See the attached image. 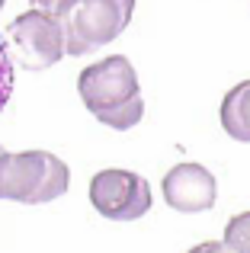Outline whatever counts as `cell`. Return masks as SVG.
<instances>
[{"instance_id":"cell-1","label":"cell","mask_w":250,"mask_h":253,"mask_svg":"<svg viewBox=\"0 0 250 253\" xmlns=\"http://www.w3.org/2000/svg\"><path fill=\"white\" fill-rule=\"evenodd\" d=\"M77 93H81L83 106L109 128H135L144 116V99L138 74L131 68L128 58L109 55L103 61L90 64L77 77Z\"/></svg>"},{"instance_id":"cell-2","label":"cell","mask_w":250,"mask_h":253,"mask_svg":"<svg viewBox=\"0 0 250 253\" xmlns=\"http://www.w3.org/2000/svg\"><path fill=\"white\" fill-rule=\"evenodd\" d=\"M71 186V170L61 157L48 151H23L6 154L0 151V199L23 205L55 202Z\"/></svg>"},{"instance_id":"cell-3","label":"cell","mask_w":250,"mask_h":253,"mask_svg":"<svg viewBox=\"0 0 250 253\" xmlns=\"http://www.w3.org/2000/svg\"><path fill=\"white\" fill-rule=\"evenodd\" d=\"M135 0H68L55 13L61 19L68 55H90L119 39L131 23Z\"/></svg>"},{"instance_id":"cell-4","label":"cell","mask_w":250,"mask_h":253,"mask_svg":"<svg viewBox=\"0 0 250 253\" xmlns=\"http://www.w3.org/2000/svg\"><path fill=\"white\" fill-rule=\"evenodd\" d=\"M6 45L13 61L26 71H45L68 55L61 19L51 10H39V6L19 13L6 26Z\"/></svg>"},{"instance_id":"cell-5","label":"cell","mask_w":250,"mask_h":253,"mask_svg":"<svg viewBox=\"0 0 250 253\" xmlns=\"http://www.w3.org/2000/svg\"><path fill=\"white\" fill-rule=\"evenodd\" d=\"M90 202L109 221H135L151 209V186L131 170H100L90 179Z\"/></svg>"},{"instance_id":"cell-6","label":"cell","mask_w":250,"mask_h":253,"mask_svg":"<svg viewBox=\"0 0 250 253\" xmlns=\"http://www.w3.org/2000/svg\"><path fill=\"white\" fill-rule=\"evenodd\" d=\"M161 189H164L167 205L176 211H206L215 205V196H218L215 176L202 164H176V167H170Z\"/></svg>"},{"instance_id":"cell-7","label":"cell","mask_w":250,"mask_h":253,"mask_svg":"<svg viewBox=\"0 0 250 253\" xmlns=\"http://www.w3.org/2000/svg\"><path fill=\"white\" fill-rule=\"evenodd\" d=\"M221 128L234 141H250V81H241L238 86L225 93L221 99Z\"/></svg>"},{"instance_id":"cell-8","label":"cell","mask_w":250,"mask_h":253,"mask_svg":"<svg viewBox=\"0 0 250 253\" xmlns=\"http://www.w3.org/2000/svg\"><path fill=\"white\" fill-rule=\"evenodd\" d=\"M202 250H241L250 253V211H241L228 221L225 228V241L221 244H206Z\"/></svg>"},{"instance_id":"cell-9","label":"cell","mask_w":250,"mask_h":253,"mask_svg":"<svg viewBox=\"0 0 250 253\" xmlns=\"http://www.w3.org/2000/svg\"><path fill=\"white\" fill-rule=\"evenodd\" d=\"M13 55H10V45L6 39H0V112L3 106L10 103V93H13Z\"/></svg>"},{"instance_id":"cell-10","label":"cell","mask_w":250,"mask_h":253,"mask_svg":"<svg viewBox=\"0 0 250 253\" xmlns=\"http://www.w3.org/2000/svg\"><path fill=\"white\" fill-rule=\"evenodd\" d=\"M32 3H36L39 10H51V13H58L64 3H68V0H32Z\"/></svg>"},{"instance_id":"cell-11","label":"cell","mask_w":250,"mask_h":253,"mask_svg":"<svg viewBox=\"0 0 250 253\" xmlns=\"http://www.w3.org/2000/svg\"><path fill=\"white\" fill-rule=\"evenodd\" d=\"M3 3H6V0H0V10H3Z\"/></svg>"},{"instance_id":"cell-12","label":"cell","mask_w":250,"mask_h":253,"mask_svg":"<svg viewBox=\"0 0 250 253\" xmlns=\"http://www.w3.org/2000/svg\"><path fill=\"white\" fill-rule=\"evenodd\" d=\"M0 151H3V148H0Z\"/></svg>"}]
</instances>
